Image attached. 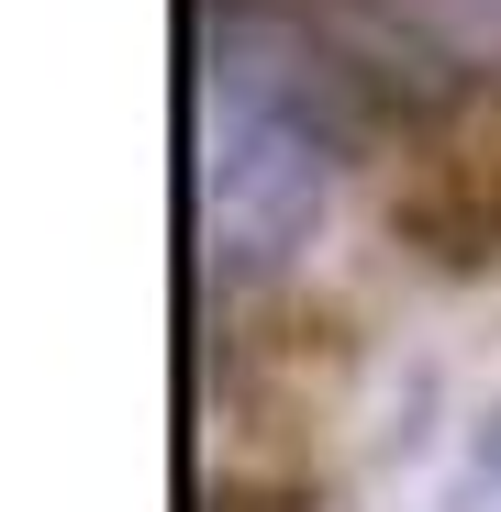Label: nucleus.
<instances>
[{"mask_svg": "<svg viewBox=\"0 0 501 512\" xmlns=\"http://www.w3.org/2000/svg\"><path fill=\"white\" fill-rule=\"evenodd\" d=\"M357 67L301 12L234 0L201 56V245L223 279H279L357 167Z\"/></svg>", "mask_w": 501, "mask_h": 512, "instance_id": "obj_1", "label": "nucleus"}]
</instances>
